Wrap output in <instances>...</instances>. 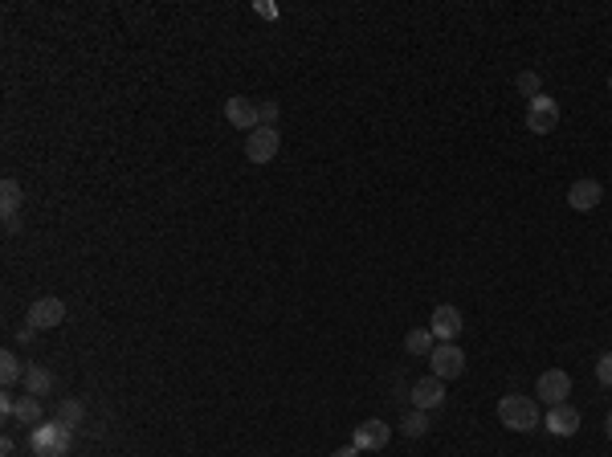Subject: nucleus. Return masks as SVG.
Masks as SVG:
<instances>
[{"label": "nucleus", "instance_id": "nucleus-13", "mask_svg": "<svg viewBox=\"0 0 612 457\" xmlns=\"http://www.w3.org/2000/svg\"><path fill=\"white\" fill-rule=\"evenodd\" d=\"M413 409H421V412H433V409H441L445 404V380H437V376H425V380H417L413 384Z\"/></svg>", "mask_w": 612, "mask_h": 457}, {"label": "nucleus", "instance_id": "nucleus-2", "mask_svg": "<svg viewBox=\"0 0 612 457\" xmlns=\"http://www.w3.org/2000/svg\"><path fill=\"white\" fill-rule=\"evenodd\" d=\"M74 450V429L61 420H46V425L29 429V453L33 457H66Z\"/></svg>", "mask_w": 612, "mask_h": 457}, {"label": "nucleus", "instance_id": "nucleus-17", "mask_svg": "<svg viewBox=\"0 0 612 457\" xmlns=\"http://www.w3.org/2000/svg\"><path fill=\"white\" fill-rule=\"evenodd\" d=\"M41 412H46V409H41V400L25 392V397H16L13 420H16V425H41Z\"/></svg>", "mask_w": 612, "mask_h": 457}, {"label": "nucleus", "instance_id": "nucleus-29", "mask_svg": "<svg viewBox=\"0 0 612 457\" xmlns=\"http://www.w3.org/2000/svg\"><path fill=\"white\" fill-rule=\"evenodd\" d=\"M605 433H608V441H612V412H608V420H605Z\"/></svg>", "mask_w": 612, "mask_h": 457}, {"label": "nucleus", "instance_id": "nucleus-16", "mask_svg": "<svg viewBox=\"0 0 612 457\" xmlns=\"http://www.w3.org/2000/svg\"><path fill=\"white\" fill-rule=\"evenodd\" d=\"M25 372H29V367H25L21 359H16V351H0V384H5V388L21 384V380H25Z\"/></svg>", "mask_w": 612, "mask_h": 457}, {"label": "nucleus", "instance_id": "nucleus-10", "mask_svg": "<svg viewBox=\"0 0 612 457\" xmlns=\"http://www.w3.org/2000/svg\"><path fill=\"white\" fill-rule=\"evenodd\" d=\"M600 200H605V184L592 180V175H584V180H575L572 188H567V205H572L575 213H592Z\"/></svg>", "mask_w": 612, "mask_h": 457}, {"label": "nucleus", "instance_id": "nucleus-21", "mask_svg": "<svg viewBox=\"0 0 612 457\" xmlns=\"http://www.w3.org/2000/svg\"><path fill=\"white\" fill-rule=\"evenodd\" d=\"M400 433H405V437H425L428 433V412L413 409L405 420H400Z\"/></svg>", "mask_w": 612, "mask_h": 457}, {"label": "nucleus", "instance_id": "nucleus-6", "mask_svg": "<svg viewBox=\"0 0 612 457\" xmlns=\"http://www.w3.org/2000/svg\"><path fill=\"white\" fill-rule=\"evenodd\" d=\"M522 122H527V131H535V135H547V131H555L559 127V107H555V99L543 90L539 99H531L527 102V114H522Z\"/></svg>", "mask_w": 612, "mask_h": 457}, {"label": "nucleus", "instance_id": "nucleus-20", "mask_svg": "<svg viewBox=\"0 0 612 457\" xmlns=\"http://www.w3.org/2000/svg\"><path fill=\"white\" fill-rule=\"evenodd\" d=\"M514 90H519L522 99H539V94H543V78H539L535 69H522V74L514 78Z\"/></svg>", "mask_w": 612, "mask_h": 457}, {"label": "nucleus", "instance_id": "nucleus-11", "mask_svg": "<svg viewBox=\"0 0 612 457\" xmlns=\"http://www.w3.org/2000/svg\"><path fill=\"white\" fill-rule=\"evenodd\" d=\"M388 437H392V429L384 425V420H364V425H355V437H352V445L360 453H380L384 445H388Z\"/></svg>", "mask_w": 612, "mask_h": 457}, {"label": "nucleus", "instance_id": "nucleus-5", "mask_svg": "<svg viewBox=\"0 0 612 457\" xmlns=\"http://www.w3.org/2000/svg\"><path fill=\"white\" fill-rule=\"evenodd\" d=\"M278 152H282V135H278V127H258V131H249V139H245V160L249 164H274Z\"/></svg>", "mask_w": 612, "mask_h": 457}, {"label": "nucleus", "instance_id": "nucleus-27", "mask_svg": "<svg viewBox=\"0 0 612 457\" xmlns=\"http://www.w3.org/2000/svg\"><path fill=\"white\" fill-rule=\"evenodd\" d=\"M13 450H16V445H13V437H0V453H5V457H13Z\"/></svg>", "mask_w": 612, "mask_h": 457}, {"label": "nucleus", "instance_id": "nucleus-12", "mask_svg": "<svg viewBox=\"0 0 612 457\" xmlns=\"http://www.w3.org/2000/svg\"><path fill=\"white\" fill-rule=\"evenodd\" d=\"M543 425L551 437H575L580 433V409L575 404H555V409H547Z\"/></svg>", "mask_w": 612, "mask_h": 457}, {"label": "nucleus", "instance_id": "nucleus-18", "mask_svg": "<svg viewBox=\"0 0 612 457\" xmlns=\"http://www.w3.org/2000/svg\"><path fill=\"white\" fill-rule=\"evenodd\" d=\"M433 347H437V339H433V331H428V327H413L405 335V351H408V356H433Z\"/></svg>", "mask_w": 612, "mask_h": 457}, {"label": "nucleus", "instance_id": "nucleus-8", "mask_svg": "<svg viewBox=\"0 0 612 457\" xmlns=\"http://www.w3.org/2000/svg\"><path fill=\"white\" fill-rule=\"evenodd\" d=\"M225 122L237 131H258L261 127V114H258V102L245 99V94H233L225 99Z\"/></svg>", "mask_w": 612, "mask_h": 457}, {"label": "nucleus", "instance_id": "nucleus-4", "mask_svg": "<svg viewBox=\"0 0 612 457\" xmlns=\"http://www.w3.org/2000/svg\"><path fill=\"white\" fill-rule=\"evenodd\" d=\"M535 392H539V404H547V409H555V404H567L572 397V376L564 372V367H547L543 376L535 380Z\"/></svg>", "mask_w": 612, "mask_h": 457}, {"label": "nucleus", "instance_id": "nucleus-23", "mask_svg": "<svg viewBox=\"0 0 612 457\" xmlns=\"http://www.w3.org/2000/svg\"><path fill=\"white\" fill-rule=\"evenodd\" d=\"M258 114H261V127H274L282 107H278V102H258Z\"/></svg>", "mask_w": 612, "mask_h": 457}, {"label": "nucleus", "instance_id": "nucleus-14", "mask_svg": "<svg viewBox=\"0 0 612 457\" xmlns=\"http://www.w3.org/2000/svg\"><path fill=\"white\" fill-rule=\"evenodd\" d=\"M25 392L29 397H49L54 392V372L49 367H41V364H29V372H25Z\"/></svg>", "mask_w": 612, "mask_h": 457}, {"label": "nucleus", "instance_id": "nucleus-25", "mask_svg": "<svg viewBox=\"0 0 612 457\" xmlns=\"http://www.w3.org/2000/svg\"><path fill=\"white\" fill-rule=\"evenodd\" d=\"M253 8H258V16H266V21H274V16H278V8H274V5H266V0H258Z\"/></svg>", "mask_w": 612, "mask_h": 457}, {"label": "nucleus", "instance_id": "nucleus-15", "mask_svg": "<svg viewBox=\"0 0 612 457\" xmlns=\"http://www.w3.org/2000/svg\"><path fill=\"white\" fill-rule=\"evenodd\" d=\"M21 205H25L21 184H16V180H5V184H0V213H5V221H16Z\"/></svg>", "mask_w": 612, "mask_h": 457}, {"label": "nucleus", "instance_id": "nucleus-28", "mask_svg": "<svg viewBox=\"0 0 612 457\" xmlns=\"http://www.w3.org/2000/svg\"><path fill=\"white\" fill-rule=\"evenodd\" d=\"M331 457H360V450H355V445H343V450H335Z\"/></svg>", "mask_w": 612, "mask_h": 457}, {"label": "nucleus", "instance_id": "nucleus-1", "mask_svg": "<svg viewBox=\"0 0 612 457\" xmlns=\"http://www.w3.org/2000/svg\"><path fill=\"white\" fill-rule=\"evenodd\" d=\"M498 420H502L511 433H531V429L543 425V409H539L535 397H519V392H511V397L498 400Z\"/></svg>", "mask_w": 612, "mask_h": 457}, {"label": "nucleus", "instance_id": "nucleus-9", "mask_svg": "<svg viewBox=\"0 0 612 457\" xmlns=\"http://www.w3.org/2000/svg\"><path fill=\"white\" fill-rule=\"evenodd\" d=\"M61 319H66V303L54 294V298H37V303L29 306V314H25V323L37 331H49V327H61Z\"/></svg>", "mask_w": 612, "mask_h": 457}, {"label": "nucleus", "instance_id": "nucleus-26", "mask_svg": "<svg viewBox=\"0 0 612 457\" xmlns=\"http://www.w3.org/2000/svg\"><path fill=\"white\" fill-rule=\"evenodd\" d=\"M33 335H37V327H29V323H25V327H16V339H21V343H29Z\"/></svg>", "mask_w": 612, "mask_h": 457}, {"label": "nucleus", "instance_id": "nucleus-7", "mask_svg": "<svg viewBox=\"0 0 612 457\" xmlns=\"http://www.w3.org/2000/svg\"><path fill=\"white\" fill-rule=\"evenodd\" d=\"M428 331H433L437 343H458V335L466 331V323H461V311L449 303H441L433 311V319H428Z\"/></svg>", "mask_w": 612, "mask_h": 457}, {"label": "nucleus", "instance_id": "nucleus-30", "mask_svg": "<svg viewBox=\"0 0 612 457\" xmlns=\"http://www.w3.org/2000/svg\"><path fill=\"white\" fill-rule=\"evenodd\" d=\"M608 90H612V78H608Z\"/></svg>", "mask_w": 612, "mask_h": 457}, {"label": "nucleus", "instance_id": "nucleus-22", "mask_svg": "<svg viewBox=\"0 0 612 457\" xmlns=\"http://www.w3.org/2000/svg\"><path fill=\"white\" fill-rule=\"evenodd\" d=\"M596 380L605 384V388H612V351H605V356L596 359Z\"/></svg>", "mask_w": 612, "mask_h": 457}, {"label": "nucleus", "instance_id": "nucleus-19", "mask_svg": "<svg viewBox=\"0 0 612 457\" xmlns=\"http://www.w3.org/2000/svg\"><path fill=\"white\" fill-rule=\"evenodd\" d=\"M54 420H61V425H69V429H78L86 420V404L82 400H74V397H66L58 404V417Z\"/></svg>", "mask_w": 612, "mask_h": 457}, {"label": "nucleus", "instance_id": "nucleus-3", "mask_svg": "<svg viewBox=\"0 0 612 457\" xmlns=\"http://www.w3.org/2000/svg\"><path fill=\"white\" fill-rule=\"evenodd\" d=\"M428 367H433L437 380H458L461 372H466V351L458 347V343H437L433 356H428Z\"/></svg>", "mask_w": 612, "mask_h": 457}, {"label": "nucleus", "instance_id": "nucleus-24", "mask_svg": "<svg viewBox=\"0 0 612 457\" xmlns=\"http://www.w3.org/2000/svg\"><path fill=\"white\" fill-rule=\"evenodd\" d=\"M13 409H16V397H13V392H0V417L13 420Z\"/></svg>", "mask_w": 612, "mask_h": 457}]
</instances>
